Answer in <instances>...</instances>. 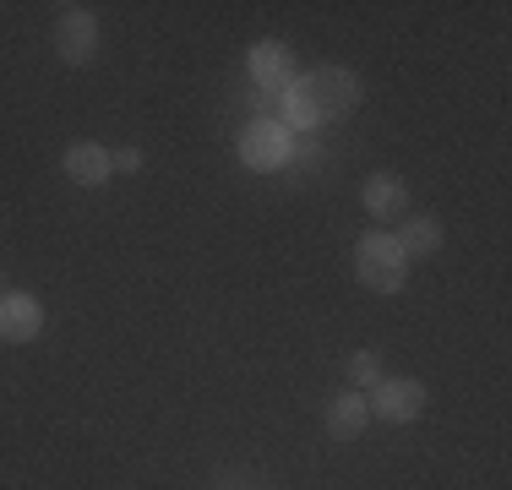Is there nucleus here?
<instances>
[{
	"mask_svg": "<svg viewBox=\"0 0 512 490\" xmlns=\"http://www.w3.org/2000/svg\"><path fill=\"white\" fill-rule=\"evenodd\" d=\"M365 420H371V409H365V392H338L333 409H327V431H333L338 441H355L365 431Z\"/></svg>",
	"mask_w": 512,
	"mask_h": 490,
	"instance_id": "obj_8",
	"label": "nucleus"
},
{
	"mask_svg": "<svg viewBox=\"0 0 512 490\" xmlns=\"http://www.w3.org/2000/svg\"><path fill=\"white\" fill-rule=\"evenodd\" d=\"M251 77H256V88H262V93L284 98L289 88H295V55H289L284 44H273V39L256 44L251 49Z\"/></svg>",
	"mask_w": 512,
	"mask_h": 490,
	"instance_id": "obj_6",
	"label": "nucleus"
},
{
	"mask_svg": "<svg viewBox=\"0 0 512 490\" xmlns=\"http://www.w3.org/2000/svg\"><path fill=\"white\" fill-rule=\"evenodd\" d=\"M306 98H311V109H316V120H338V115H349V109L360 104V77L355 71H344V66H322V71H311L306 82Z\"/></svg>",
	"mask_w": 512,
	"mask_h": 490,
	"instance_id": "obj_2",
	"label": "nucleus"
},
{
	"mask_svg": "<svg viewBox=\"0 0 512 490\" xmlns=\"http://www.w3.org/2000/svg\"><path fill=\"white\" fill-rule=\"evenodd\" d=\"M278 109H284V120H278V126L289 131V137H300V131H311V126H322V120H316V109H311V98H306V88H289L284 98H278Z\"/></svg>",
	"mask_w": 512,
	"mask_h": 490,
	"instance_id": "obj_12",
	"label": "nucleus"
},
{
	"mask_svg": "<svg viewBox=\"0 0 512 490\" xmlns=\"http://www.w3.org/2000/svg\"><path fill=\"white\" fill-rule=\"evenodd\" d=\"M44 333V305L33 294H6L0 300V338L6 343H33Z\"/></svg>",
	"mask_w": 512,
	"mask_h": 490,
	"instance_id": "obj_7",
	"label": "nucleus"
},
{
	"mask_svg": "<svg viewBox=\"0 0 512 490\" xmlns=\"http://www.w3.org/2000/svg\"><path fill=\"white\" fill-rule=\"evenodd\" d=\"M66 175L77 180V186H104L109 180V153L99 142H77L66 153Z\"/></svg>",
	"mask_w": 512,
	"mask_h": 490,
	"instance_id": "obj_10",
	"label": "nucleus"
},
{
	"mask_svg": "<svg viewBox=\"0 0 512 490\" xmlns=\"http://www.w3.org/2000/svg\"><path fill=\"white\" fill-rule=\"evenodd\" d=\"M355 273L371 294H398L409 278V262H404V251H398L393 235H365L355 245Z\"/></svg>",
	"mask_w": 512,
	"mask_h": 490,
	"instance_id": "obj_1",
	"label": "nucleus"
},
{
	"mask_svg": "<svg viewBox=\"0 0 512 490\" xmlns=\"http://www.w3.org/2000/svg\"><path fill=\"white\" fill-rule=\"evenodd\" d=\"M109 169H126V175H137V169H142V153H137V147H126V153H109Z\"/></svg>",
	"mask_w": 512,
	"mask_h": 490,
	"instance_id": "obj_14",
	"label": "nucleus"
},
{
	"mask_svg": "<svg viewBox=\"0 0 512 490\" xmlns=\"http://www.w3.org/2000/svg\"><path fill=\"white\" fill-rule=\"evenodd\" d=\"M360 196H365V213H376V218H398L409 207V191L398 175H371Z\"/></svg>",
	"mask_w": 512,
	"mask_h": 490,
	"instance_id": "obj_9",
	"label": "nucleus"
},
{
	"mask_svg": "<svg viewBox=\"0 0 512 490\" xmlns=\"http://www.w3.org/2000/svg\"><path fill=\"white\" fill-rule=\"evenodd\" d=\"M240 158H246L251 169H278V164H289V131L278 126V120H251L246 137H240Z\"/></svg>",
	"mask_w": 512,
	"mask_h": 490,
	"instance_id": "obj_5",
	"label": "nucleus"
},
{
	"mask_svg": "<svg viewBox=\"0 0 512 490\" xmlns=\"http://www.w3.org/2000/svg\"><path fill=\"white\" fill-rule=\"evenodd\" d=\"M55 55L66 60V66H88L93 55H99V22H93V11L82 6H66L55 22Z\"/></svg>",
	"mask_w": 512,
	"mask_h": 490,
	"instance_id": "obj_4",
	"label": "nucleus"
},
{
	"mask_svg": "<svg viewBox=\"0 0 512 490\" xmlns=\"http://www.w3.org/2000/svg\"><path fill=\"white\" fill-rule=\"evenodd\" d=\"M393 240H398V251H404V262H414V256H436V245H442V224H436V218H409Z\"/></svg>",
	"mask_w": 512,
	"mask_h": 490,
	"instance_id": "obj_11",
	"label": "nucleus"
},
{
	"mask_svg": "<svg viewBox=\"0 0 512 490\" xmlns=\"http://www.w3.org/2000/svg\"><path fill=\"white\" fill-rule=\"evenodd\" d=\"M349 382H355V392L360 387H376V382H382V365H376V354H349Z\"/></svg>",
	"mask_w": 512,
	"mask_h": 490,
	"instance_id": "obj_13",
	"label": "nucleus"
},
{
	"mask_svg": "<svg viewBox=\"0 0 512 490\" xmlns=\"http://www.w3.org/2000/svg\"><path fill=\"white\" fill-rule=\"evenodd\" d=\"M365 409H371L376 420H387V425H409V420H420V409H425V387L414 382V376L376 382L371 392H365Z\"/></svg>",
	"mask_w": 512,
	"mask_h": 490,
	"instance_id": "obj_3",
	"label": "nucleus"
}]
</instances>
